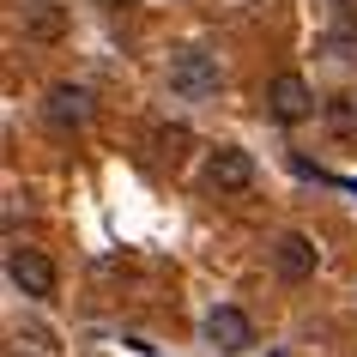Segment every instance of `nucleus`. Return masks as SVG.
Segmentation results:
<instances>
[{
  "label": "nucleus",
  "instance_id": "8",
  "mask_svg": "<svg viewBox=\"0 0 357 357\" xmlns=\"http://www.w3.org/2000/svg\"><path fill=\"white\" fill-rule=\"evenodd\" d=\"M43 109H49V121H55L61 133H73V128L91 121V91H85V85H55Z\"/></svg>",
  "mask_w": 357,
  "mask_h": 357
},
{
  "label": "nucleus",
  "instance_id": "7",
  "mask_svg": "<svg viewBox=\"0 0 357 357\" xmlns=\"http://www.w3.org/2000/svg\"><path fill=\"white\" fill-rule=\"evenodd\" d=\"M73 31L61 0H24V43H61Z\"/></svg>",
  "mask_w": 357,
  "mask_h": 357
},
{
  "label": "nucleus",
  "instance_id": "1",
  "mask_svg": "<svg viewBox=\"0 0 357 357\" xmlns=\"http://www.w3.org/2000/svg\"><path fill=\"white\" fill-rule=\"evenodd\" d=\"M218 85H225V73H218V55H212V49L188 43V49L169 55V91L182 97V103H212Z\"/></svg>",
  "mask_w": 357,
  "mask_h": 357
},
{
  "label": "nucleus",
  "instance_id": "3",
  "mask_svg": "<svg viewBox=\"0 0 357 357\" xmlns=\"http://www.w3.org/2000/svg\"><path fill=\"white\" fill-rule=\"evenodd\" d=\"M255 176H261V169H255V158H248L243 146H218V151H212V164H206V182L218 194H248V188H255Z\"/></svg>",
  "mask_w": 357,
  "mask_h": 357
},
{
  "label": "nucleus",
  "instance_id": "2",
  "mask_svg": "<svg viewBox=\"0 0 357 357\" xmlns=\"http://www.w3.org/2000/svg\"><path fill=\"white\" fill-rule=\"evenodd\" d=\"M266 115L279 121V128H297V121H309L315 115V91H309V79L303 73H273V85H266Z\"/></svg>",
  "mask_w": 357,
  "mask_h": 357
},
{
  "label": "nucleus",
  "instance_id": "9",
  "mask_svg": "<svg viewBox=\"0 0 357 357\" xmlns=\"http://www.w3.org/2000/svg\"><path fill=\"white\" fill-rule=\"evenodd\" d=\"M327 121H333V128H357V103H351L345 91L327 97Z\"/></svg>",
  "mask_w": 357,
  "mask_h": 357
},
{
  "label": "nucleus",
  "instance_id": "6",
  "mask_svg": "<svg viewBox=\"0 0 357 357\" xmlns=\"http://www.w3.org/2000/svg\"><path fill=\"white\" fill-rule=\"evenodd\" d=\"M206 339L218 345V351H248V345H255V321H248L236 303H218V309L206 315Z\"/></svg>",
  "mask_w": 357,
  "mask_h": 357
},
{
  "label": "nucleus",
  "instance_id": "4",
  "mask_svg": "<svg viewBox=\"0 0 357 357\" xmlns=\"http://www.w3.org/2000/svg\"><path fill=\"white\" fill-rule=\"evenodd\" d=\"M315 243L303 236V230H279L273 236V266H279V279L284 284H303V279H315Z\"/></svg>",
  "mask_w": 357,
  "mask_h": 357
},
{
  "label": "nucleus",
  "instance_id": "10",
  "mask_svg": "<svg viewBox=\"0 0 357 357\" xmlns=\"http://www.w3.org/2000/svg\"><path fill=\"white\" fill-rule=\"evenodd\" d=\"M158 151L182 158V151H188V128H158Z\"/></svg>",
  "mask_w": 357,
  "mask_h": 357
},
{
  "label": "nucleus",
  "instance_id": "11",
  "mask_svg": "<svg viewBox=\"0 0 357 357\" xmlns=\"http://www.w3.org/2000/svg\"><path fill=\"white\" fill-rule=\"evenodd\" d=\"M97 6H109V13H128V6H139V0H97Z\"/></svg>",
  "mask_w": 357,
  "mask_h": 357
},
{
  "label": "nucleus",
  "instance_id": "5",
  "mask_svg": "<svg viewBox=\"0 0 357 357\" xmlns=\"http://www.w3.org/2000/svg\"><path fill=\"white\" fill-rule=\"evenodd\" d=\"M6 279L19 284L24 297H55V261L37 248H13L6 255Z\"/></svg>",
  "mask_w": 357,
  "mask_h": 357
}]
</instances>
